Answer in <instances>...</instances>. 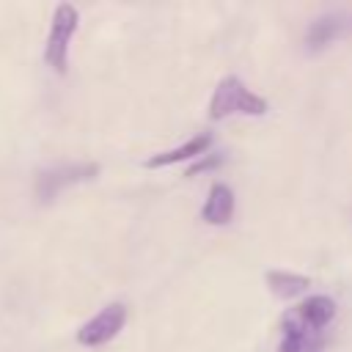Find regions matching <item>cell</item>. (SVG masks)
I'll return each instance as SVG.
<instances>
[{"label":"cell","instance_id":"6da1fadb","mask_svg":"<svg viewBox=\"0 0 352 352\" xmlns=\"http://www.w3.org/2000/svg\"><path fill=\"white\" fill-rule=\"evenodd\" d=\"M267 99L253 94L239 77L228 74L217 82L212 102H209V118H226L231 113H245V116H264L267 113Z\"/></svg>","mask_w":352,"mask_h":352},{"label":"cell","instance_id":"7a4b0ae2","mask_svg":"<svg viewBox=\"0 0 352 352\" xmlns=\"http://www.w3.org/2000/svg\"><path fill=\"white\" fill-rule=\"evenodd\" d=\"M80 25V14L72 3H60L52 14V25H50V36H47V47H44V60L50 69H55L58 74L66 72V60H69V41L77 33Z\"/></svg>","mask_w":352,"mask_h":352},{"label":"cell","instance_id":"3957f363","mask_svg":"<svg viewBox=\"0 0 352 352\" xmlns=\"http://www.w3.org/2000/svg\"><path fill=\"white\" fill-rule=\"evenodd\" d=\"M99 173V165L96 162H77V165H58V168H50V170H41L38 173V182H36V190H38V198L41 201H52L63 187H72L77 182H88Z\"/></svg>","mask_w":352,"mask_h":352},{"label":"cell","instance_id":"277c9868","mask_svg":"<svg viewBox=\"0 0 352 352\" xmlns=\"http://www.w3.org/2000/svg\"><path fill=\"white\" fill-rule=\"evenodd\" d=\"M126 322V308L121 302H110L104 305L94 319H88L80 330H77V341L82 346H99V344H107L110 338L118 336V330L124 327Z\"/></svg>","mask_w":352,"mask_h":352},{"label":"cell","instance_id":"5b68a950","mask_svg":"<svg viewBox=\"0 0 352 352\" xmlns=\"http://www.w3.org/2000/svg\"><path fill=\"white\" fill-rule=\"evenodd\" d=\"M231 217H234V192H231L228 184L214 182L209 187L206 204L201 209V220L209 223V226H226Z\"/></svg>","mask_w":352,"mask_h":352},{"label":"cell","instance_id":"8992f818","mask_svg":"<svg viewBox=\"0 0 352 352\" xmlns=\"http://www.w3.org/2000/svg\"><path fill=\"white\" fill-rule=\"evenodd\" d=\"M209 146H212V135L201 132V135L190 138L187 143H182V146H176V148H168V151L151 154V157H148L143 165H146V168H168V165H173V162H182V160H192V157H201V154H204Z\"/></svg>","mask_w":352,"mask_h":352},{"label":"cell","instance_id":"52a82bcc","mask_svg":"<svg viewBox=\"0 0 352 352\" xmlns=\"http://www.w3.org/2000/svg\"><path fill=\"white\" fill-rule=\"evenodd\" d=\"M294 314H297V319H300L308 330L319 333V330L336 316V302H333L327 294H311L308 300H302V302L294 308Z\"/></svg>","mask_w":352,"mask_h":352},{"label":"cell","instance_id":"ba28073f","mask_svg":"<svg viewBox=\"0 0 352 352\" xmlns=\"http://www.w3.org/2000/svg\"><path fill=\"white\" fill-rule=\"evenodd\" d=\"M341 30H344V28H341V16H338V14H324V16H319V19H314V22L308 25L305 44H308L311 52H319V50L327 47L333 38H338Z\"/></svg>","mask_w":352,"mask_h":352},{"label":"cell","instance_id":"9c48e42d","mask_svg":"<svg viewBox=\"0 0 352 352\" xmlns=\"http://www.w3.org/2000/svg\"><path fill=\"white\" fill-rule=\"evenodd\" d=\"M267 286H270V292H272L275 297L292 300V297L308 292L311 278L297 275V272H286V270H270V272H267Z\"/></svg>","mask_w":352,"mask_h":352},{"label":"cell","instance_id":"30bf717a","mask_svg":"<svg viewBox=\"0 0 352 352\" xmlns=\"http://www.w3.org/2000/svg\"><path fill=\"white\" fill-rule=\"evenodd\" d=\"M220 162H223V157H220V154H201V160H195V162L187 168V173H184V176H198V173H204V170L217 168Z\"/></svg>","mask_w":352,"mask_h":352}]
</instances>
